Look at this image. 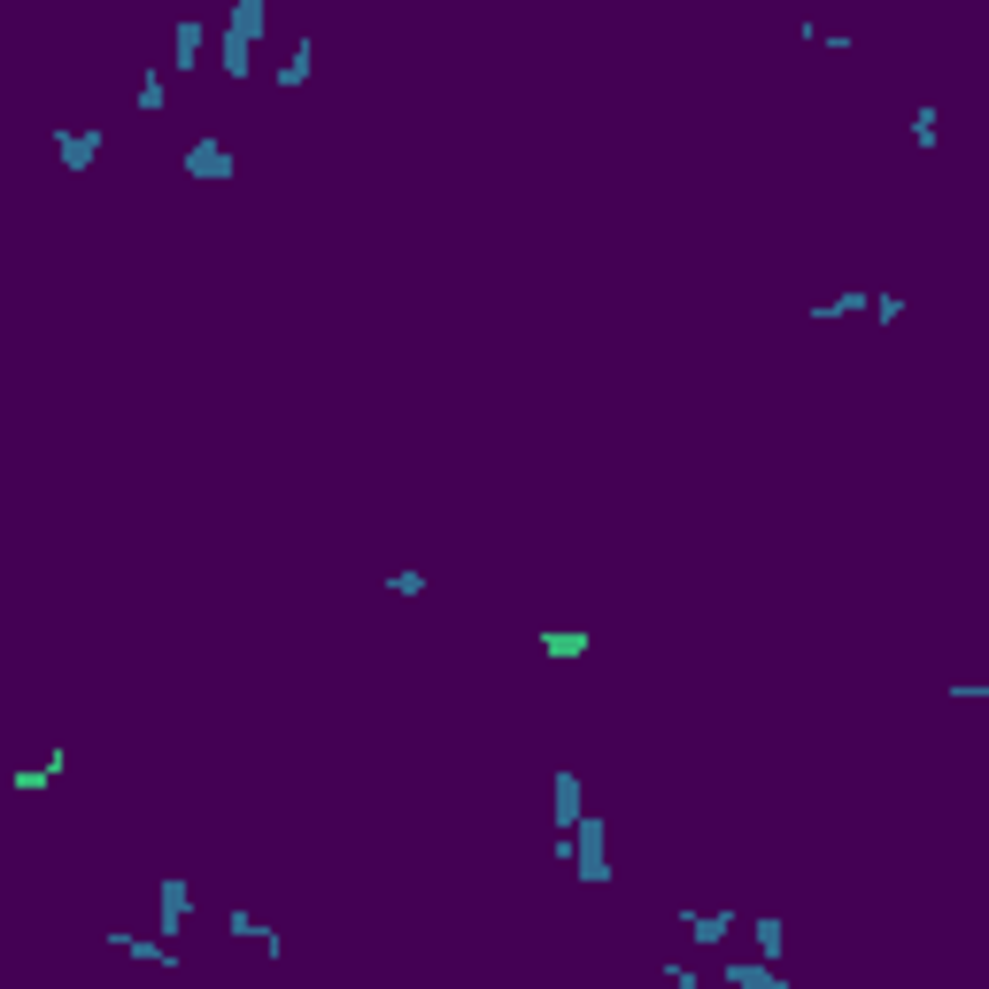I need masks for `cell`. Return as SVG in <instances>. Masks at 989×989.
<instances>
[{"label": "cell", "mask_w": 989, "mask_h": 989, "mask_svg": "<svg viewBox=\"0 0 989 989\" xmlns=\"http://www.w3.org/2000/svg\"><path fill=\"white\" fill-rule=\"evenodd\" d=\"M549 658H587V634H542Z\"/></svg>", "instance_id": "cell-1"}]
</instances>
